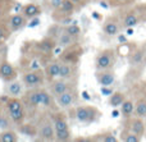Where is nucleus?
I'll return each mask as SVG.
<instances>
[{
	"label": "nucleus",
	"instance_id": "nucleus-1",
	"mask_svg": "<svg viewBox=\"0 0 146 142\" xmlns=\"http://www.w3.org/2000/svg\"><path fill=\"white\" fill-rule=\"evenodd\" d=\"M115 63V53L111 49H106L99 53V55L95 59L96 71H106L111 69Z\"/></svg>",
	"mask_w": 146,
	"mask_h": 142
},
{
	"label": "nucleus",
	"instance_id": "nucleus-2",
	"mask_svg": "<svg viewBox=\"0 0 146 142\" xmlns=\"http://www.w3.org/2000/svg\"><path fill=\"white\" fill-rule=\"evenodd\" d=\"M100 113L94 106H78L76 108L74 117L81 123H92L99 118Z\"/></svg>",
	"mask_w": 146,
	"mask_h": 142
},
{
	"label": "nucleus",
	"instance_id": "nucleus-3",
	"mask_svg": "<svg viewBox=\"0 0 146 142\" xmlns=\"http://www.w3.org/2000/svg\"><path fill=\"white\" fill-rule=\"evenodd\" d=\"M142 19H144V18H142L141 12H139L137 9L129 10V12H126V14L122 18V26H123L124 28H132L139 24Z\"/></svg>",
	"mask_w": 146,
	"mask_h": 142
},
{
	"label": "nucleus",
	"instance_id": "nucleus-4",
	"mask_svg": "<svg viewBox=\"0 0 146 142\" xmlns=\"http://www.w3.org/2000/svg\"><path fill=\"white\" fill-rule=\"evenodd\" d=\"M126 128L127 129H129L131 132L136 133V135L139 136H144L145 132H146V123L144 122V119L142 118H139V117H133L128 118V120H127V124H126Z\"/></svg>",
	"mask_w": 146,
	"mask_h": 142
},
{
	"label": "nucleus",
	"instance_id": "nucleus-5",
	"mask_svg": "<svg viewBox=\"0 0 146 142\" xmlns=\"http://www.w3.org/2000/svg\"><path fill=\"white\" fill-rule=\"evenodd\" d=\"M77 100V92H76L74 89H71L68 91H66L64 94L56 96V102L60 108H69L72 106L73 104Z\"/></svg>",
	"mask_w": 146,
	"mask_h": 142
},
{
	"label": "nucleus",
	"instance_id": "nucleus-6",
	"mask_svg": "<svg viewBox=\"0 0 146 142\" xmlns=\"http://www.w3.org/2000/svg\"><path fill=\"white\" fill-rule=\"evenodd\" d=\"M122 22H119L117 18L110 17L109 19H106V22L103 26V31L105 35L108 36H115L119 33V31L122 30Z\"/></svg>",
	"mask_w": 146,
	"mask_h": 142
},
{
	"label": "nucleus",
	"instance_id": "nucleus-7",
	"mask_svg": "<svg viewBox=\"0 0 146 142\" xmlns=\"http://www.w3.org/2000/svg\"><path fill=\"white\" fill-rule=\"evenodd\" d=\"M44 82V74L40 71H32L28 72L23 76V83L28 87H35L38 86Z\"/></svg>",
	"mask_w": 146,
	"mask_h": 142
},
{
	"label": "nucleus",
	"instance_id": "nucleus-8",
	"mask_svg": "<svg viewBox=\"0 0 146 142\" xmlns=\"http://www.w3.org/2000/svg\"><path fill=\"white\" fill-rule=\"evenodd\" d=\"M96 79H98L99 85L101 86H109L114 83L115 81V74L111 69H106V71H98L96 73Z\"/></svg>",
	"mask_w": 146,
	"mask_h": 142
},
{
	"label": "nucleus",
	"instance_id": "nucleus-9",
	"mask_svg": "<svg viewBox=\"0 0 146 142\" xmlns=\"http://www.w3.org/2000/svg\"><path fill=\"white\" fill-rule=\"evenodd\" d=\"M40 138L44 141L55 140V128L50 120H45L40 128Z\"/></svg>",
	"mask_w": 146,
	"mask_h": 142
},
{
	"label": "nucleus",
	"instance_id": "nucleus-10",
	"mask_svg": "<svg viewBox=\"0 0 146 142\" xmlns=\"http://www.w3.org/2000/svg\"><path fill=\"white\" fill-rule=\"evenodd\" d=\"M0 77L5 81H12L17 77V73H15V69L13 68V65L9 63V61H3L1 65H0Z\"/></svg>",
	"mask_w": 146,
	"mask_h": 142
},
{
	"label": "nucleus",
	"instance_id": "nucleus-11",
	"mask_svg": "<svg viewBox=\"0 0 146 142\" xmlns=\"http://www.w3.org/2000/svg\"><path fill=\"white\" fill-rule=\"evenodd\" d=\"M71 89H74L73 86H71V83H68V82L66 81V79H59V81H55L53 83V89H51V91H53L54 96H59V95L64 94L66 91H68V90Z\"/></svg>",
	"mask_w": 146,
	"mask_h": 142
},
{
	"label": "nucleus",
	"instance_id": "nucleus-12",
	"mask_svg": "<svg viewBox=\"0 0 146 142\" xmlns=\"http://www.w3.org/2000/svg\"><path fill=\"white\" fill-rule=\"evenodd\" d=\"M8 26H9L10 31H18L26 26V17L21 14H14L8 19Z\"/></svg>",
	"mask_w": 146,
	"mask_h": 142
},
{
	"label": "nucleus",
	"instance_id": "nucleus-13",
	"mask_svg": "<svg viewBox=\"0 0 146 142\" xmlns=\"http://www.w3.org/2000/svg\"><path fill=\"white\" fill-rule=\"evenodd\" d=\"M145 56H146V51L145 48H139L131 54L129 56V64L132 67H137L145 60Z\"/></svg>",
	"mask_w": 146,
	"mask_h": 142
},
{
	"label": "nucleus",
	"instance_id": "nucleus-14",
	"mask_svg": "<svg viewBox=\"0 0 146 142\" xmlns=\"http://www.w3.org/2000/svg\"><path fill=\"white\" fill-rule=\"evenodd\" d=\"M26 99H27L28 105H31V106H33V108L40 106V105H41V100H42V92H41V90L31 91L30 94L26 96Z\"/></svg>",
	"mask_w": 146,
	"mask_h": 142
},
{
	"label": "nucleus",
	"instance_id": "nucleus-15",
	"mask_svg": "<svg viewBox=\"0 0 146 142\" xmlns=\"http://www.w3.org/2000/svg\"><path fill=\"white\" fill-rule=\"evenodd\" d=\"M135 117H139L145 119L146 118V97L139 99L135 102V112H133Z\"/></svg>",
	"mask_w": 146,
	"mask_h": 142
},
{
	"label": "nucleus",
	"instance_id": "nucleus-16",
	"mask_svg": "<svg viewBox=\"0 0 146 142\" xmlns=\"http://www.w3.org/2000/svg\"><path fill=\"white\" fill-rule=\"evenodd\" d=\"M59 71H60V63L54 61L50 63L45 69V74L48 77V79H54L56 77H59Z\"/></svg>",
	"mask_w": 146,
	"mask_h": 142
},
{
	"label": "nucleus",
	"instance_id": "nucleus-17",
	"mask_svg": "<svg viewBox=\"0 0 146 142\" xmlns=\"http://www.w3.org/2000/svg\"><path fill=\"white\" fill-rule=\"evenodd\" d=\"M41 13V9L35 4H28L26 7H23V15L26 18H33V17H37L38 14Z\"/></svg>",
	"mask_w": 146,
	"mask_h": 142
},
{
	"label": "nucleus",
	"instance_id": "nucleus-18",
	"mask_svg": "<svg viewBox=\"0 0 146 142\" xmlns=\"http://www.w3.org/2000/svg\"><path fill=\"white\" fill-rule=\"evenodd\" d=\"M124 100H126V96H124L123 92H113L110 95V97H109V105L113 108L121 106Z\"/></svg>",
	"mask_w": 146,
	"mask_h": 142
},
{
	"label": "nucleus",
	"instance_id": "nucleus-19",
	"mask_svg": "<svg viewBox=\"0 0 146 142\" xmlns=\"http://www.w3.org/2000/svg\"><path fill=\"white\" fill-rule=\"evenodd\" d=\"M55 46H56L55 41L50 40V38H45V40H42L41 42H38L37 49L41 50L42 53H51V51L55 49Z\"/></svg>",
	"mask_w": 146,
	"mask_h": 142
},
{
	"label": "nucleus",
	"instance_id": "nucleus-20",
	"mask_svg": "<svg viewBox=\"0 0 146 142\" xmlns=\"http://www.w3.org/2000/svg\"><path fill=\"white\" fill-rule=\"evenodd\" d=\"M121 112L124 118H129L135 112V104L131 100H124L123 104L121 105Z\"/></svg>",
	"mask_w": 146,
	"mask_h": 142
},
{
	"label": "nucleus",
	"instance_id": "nucleus-21",
	"mask_svg": "<svg viewBox=\"0 0 146 142\" xmlns=\"http://www.w3.org/2000/svg\"><path fill=\"white\" fill-rule=\"evenodd\" d=\"M74 71H73V67L69 65V63H60V71H59V78L62 79H69L73 76Z\"/></svg>",
	"mask_w": 146,
	"mask_h": 142
},
{
	"label": "nucleus",
	"instance_id": "nucleus-22",
	"mask_svg": "<svg viewBox=\"0 0 146 142\" xmlns=\"http://www.w3.org/2000/svg\"><path fill=\"white\" fill-rule=\"evenodd\" d=\"M141 138H142L141 136L131 132V131L127 129V128L121 133V140L124 141V142H140L141 141Z\"/></svg>",
	"mask_w": 146,
	"mask_h": 142
},
{
	"label": "nucleus",
	"instance_id": "nucleus-23",
	"mask_svg": "<svg viewBox=\"0 0 146 142\" xmlns=\"http://www.w3.org/2000/svg\"><path fill=\"white\" fill-rule=\"evenodd\" d=\"M5 106H7L8 112H14V110L23 109L22 101H19V100L15 99V97H12V99H8V100H7V102H5Z\"/></svg>",
	"mask_w": 146,
	"mask_h": 142
},
{
	"label": "nucleus",
	"instance_id": "nucleus-24",
	"mask_svg": "<svg viewBox=\"0 0 146 142\" xmlns=\"http://www.w3.org/2000/svg\"><path fill=\"white\" fill-rule=\"evenodd\" d=\"M73 41H74V37H72L71 35H68V33H63V35H59L58 40H56V45L58 46H62V48H66V46H69L73 44Z\"/></svg>",
	"mask_w": 146,
	"mask_h": 142
},
{
	"label": "nucleus",
	"instance_id": "nucleus-25",
	"mask_svg": "<svg viewBox=\"0 0 146 142\" xmlns=\"http://www.w3.org/2000/svg\"><path fill=\"white\" fill-rule=\"evenodd\" d=\"M9 118L15 123V124H22L23 120H25V112H23V109L9 112Z\"/></svg>",
	"mask_w": 146,
	"mask_h": 142
},
{
	"label": "nucleus",
	"instance_id": "nucleus-26",
	"mask_svg": "<svg viewBox=\"0 0 146 142\" xmlns=\"http://www.w3.org/2000/svg\"><path fill=\"white\" fill-rule=\"evenodd\" d=\"M21 92H22V85L19 82H12V83H9V86H8V94L9 95L18 96V95H21Z\"/></svg>",
	"mask_w": 146,
	"mask_h": 142
},
{
	"label": "nucleus",
	"instance_id": "nucleus-27",
	"mask_svg": "<svg viewBox=\"0 0 146 142\" xmlns=\"http://www.w3.org/2000/svg\"><path fill=\"white\" fill-rule=\"evenodd\" d=\"M59 9L63 13H66V14H72L73 10H74V3L71 1V0H63Z\"/></svg>",
	"mask_w": 146,
	"mask_h": 142
},
{
	"label": "nucleus",
	"instance_id": "nucleus-28",
	"mask_svg": "<svg viewBox=\"0 0 146 142\" xmlns=\"http://www.w3.org/2000/svg\"><path fill=\"white\" fill-rule=\"evenodd\" d=\"M0 141H3V142H15L17 141V135H15L13 131L7 129L0 135Z\"/></svg>",
	"mask_w": 146,
	"mask_h": 142
},
{
	"label": "nucleus",
	"instance_id": "nucleus-29",
	"mask_svg": "<svg viewBox=\"0 0 146 142\" xmlns=\"http://www.w3.org/2000/svg\"><path fill=\"white\" fill-rule=\"evenodd\" d=\"M71 138V132L69 128L62 131H55V140L56 141H68Z\"/></svg>",
	"mask_w": 146,
	"mask_h": 142
},
{
	"label": "nucleus",
	"instance_id": "nucleus-30",
	"mask_svg": "<svg viewBox=\"0 0 146 142\" xmlns=\"http://www.w3.org/2000/svg\"><path fill=\"white\" fill-rule=\"evenodd\" d=\"M66 32L76 38L81 35V28L77 26V23H72V24H68V27L66 28Z\"/></svg>",
	"mask_w": 146,
	"mask_h": 142
},
{
	"label": "nucleus",
	"instance_id": "nucleus-31",
	"mask_svg": "<svg viewBox=\"0 0 146 142\" xmlns=\"http://www.w3.org/2000/svg\"><path fill=\"white\" fill-rule=\"evenodd\" d=\"M41 92H42V100H41V105L45 108H50L51 105H53V97H51V95L49 94L48 91H45V90H41Z\"/></svg>",
	"mask_w": 146,
	"mask_h": 142
},
{
	"label": "nucleus",
	"instance_id": "nucleus-32",
	"mask_svg": "<svg viewBox=\"0 0 146 142\" xmlns=\"http://www.w3.org/2000/svg\"><path fill=\"white\" fill-rule=\"evenodd\" d=\"M54 128L55 131H62V129H67L68 128V124H67L66 119L62 117H56L55 120H54Z\"/></svg>",
	"mask_w": 146,
	"mask_h": 142
},
{
	"label": "nucleus",
	"instance_id": "nucleus-33",
	"mask_svg": "<svg viewBox=\"0 0 146 142\" xmlns=\"http://www.w3.org/2000/svg\"><path fill=\"white\" fill-rule=\"evenodd\" d=\"M103 137L98 138V141H103V142H117V137L113 136L111 133H105V135H101Z\"/></svg>",
	"mask_w": 146,
	"mask_h": 142
},
{
	"label": "nucleus",
	"instance_id": "nucleus-34",
	"mask_svg": "<svg viewBox=\"0 0 146 142\" xmlns=\"http://www.w3.org/2000/svg\"><path fill=\"white\" fill-rule=\"evenodd\" d=\"M113 5H127L135 3V0H110Z\"/></svg>",
	"mask_w": 146,
	"mask_h": 142
},
{
	"label": "nucleus",
	"instance_id": "nucleus-35",
	"mask_svg": "<svg viewBox=\"0 0 146 142\" xmlns=\"http://www.w3.org/2000/svg\"><path fill=\"white\" fill-rule=\"evenodd\" d=\"M0 128L1 129H9V120L5 117H0Z\"/></svg>",
	"mask_w": 146,
	"mask_h": 142
},
{
	"label": "nucleus",
	"instance_id": "nucleus-36",
	"mask_svg": "<svg viewBox=\"0 0 146 142\" xmlns=\"http://www.w3.org/2000/svg\"><path fill=\"white\" fill-rule=\"evenodd\" d=\"M40 24V18H37V17H33V18H31V22L28 23V27L30 28H33V27H36V26H38Z\"/></svg>",
	"mask_w": 146,
	"mask_h": 142
},
{
	"label": "nucleus",
	"instance_id": "nucleus-37",
	"mask_svg": "<svg viewBox=\"0 0 146 142\" xmlns=\"http://www.w3.org/2000/svg\"><path fill=\"white\" fill-rule=\"evenodd\" d=\"M7 36H8L7 30H5L3 26H0V42H3V41L7 38Z\"/></svg>",
	"mask_w": 146,
	"mask_h": 142
},
{
	"label": "nucleus",
	"instance_id": "nucleus-38",
	"mask_svg": "<svg viewBox=\"0 0 146 142\" xmlns=\"http://www.w3.org/2000/svg\"><path fill=\"white\" fill-rule=\"evenodd\" d=\"M62 1H63V0H51V1H50V5L54 8V9H59V7H60Z\"/></svg>",
	"mask_w": 146,
	"mask_h": 142
},
{
	"label": "nucleus",
	"instance_id": "nucleus-39",
	"mask_svg": "<svg viewBox=\"0 0 146 142\" xmlns=\"http://www.w3.org/2000/svg\"><path fill=\"white\" fill-rule=\"evenodd\" d=\"M82 97H83L85 100H90V99H91V97L88 96V94H87L86 91H83V92H82Z\"/></svg>",
	"mask_w": 146,
	"mask_h": 142
},
{
	"label": "nucleus",
	"instance_id": "nucleus-40",
	"mask_svg": "<svg viewBox=\"0 0 146 142\" xmlns=\"http://www.w3.org/2000/svg\"><path fill=\"white\" fill-rule=\"evenodd\" d=\"M71 22H72L71 18H67V19H64L62 23H63V24H71Z\"/></svg>",
	"mask_w": 146,
	"mask_h": 142
},
{
	"label": "nucleus",
	"instance_id": "nucleus-41",
	"mask_svg": "<svg viewBox=\"0 0 146 142\" xmlns=\"http://www.w3.org/2000/svg\"><path fill=\"white\" fill-rule=\"evenodd\" d=\"M21 9H22V5H21V4L15 5V12H18V10H21Z\"/></svg>",
	"mask_w": 146,
	"mask_h": 142
},
{
	"label": "nucleus",
	"instance_id": "nucleus-42",
	"mask_svg": "<svg viewBox=\"0 0 146 142\" xmlns=\"http://www.w3.org/2000/svg\"><path fill=\"white\" fill-rule=\"evenodd\" d=\"M119 115V113H118V110H117V112H113V117L115 118V117H118Z\"/></svg>",
	"mask_w": 146,
	"mask_h": 142
},
{
	"label": "nucleus",
	"instance_id": "nucleus-43",
	"mask_svg": "<svg viewBox=\"0 0 146 142\" xmlns=\"http://www.w3.org/2000/svg\"><path fill=\"white\" fill-rule=\"evenodd\" d=\"M1 15H3V8L0 7V18H1Z\"/></svg>",
	"mask_w": 146,
	"mask_h": 142
},
{
	"label": "nucleus",
	"instance_id": "nucleus-44",
	"mask_svg": "<svg viewBox=\"0 0 146 142\" xmlns=\"http://www.w3.org/2000/svg\"><path fill=\"white\" fill-rule=\"evenodd\" d=\"M71 1H73V3H74V4H76V3H80L81 0H71Z\"/></svg>",
	"mask_w": 146,
	"mask_h": 142
},
{
	"label": "nucleus",
	"instance_id": "nucleus-45",
	"mask_svg": "<svg viewBox=\"0 0 146 142\" xmlns=\"http://www.w3.org/2000/svg\"><path fill=\"white\" fill-rule=\"evenodd\" d=\"M145 119H146V118H145ZM145 123H146V122H145Z\"/></svg>",
	"mask_w": 146,
	"mask_h": 142
}]
</instances>
